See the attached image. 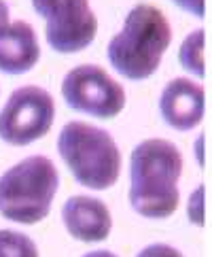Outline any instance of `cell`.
Wrapping results in <instances>:
<instances>
[{"label": "cell", "instance_id": "6da1fadb", "mask_svg": "<svg viewBox=\"0 0 212 257\" xmlns=\"http://www.w3.org/2000/svg\"><path fill=\"white\" fill-rule=\"evenodd\" d=\"M182 155L170 141L149 139L130 158V204L146 219L172 217L178 208Z\"/></svg>", "mask_w": 212, "mask_h": 257}, {"label": "cell", "instance_id": "7a4b0ae2", "mask_svg": "<svg viewBox=\"0 0 212 257\" xmlns=\"http://www.w3.org/2000/svg\"><path fill=\"white\" fill-rule=\"evenodd\" d=\"M172 30L165 15L153 5H136L125 15L123 28L108 41L106 56L119 75L130 81H144L159 68Z\"/></svg>", "mask_w": 212, "mask_h": 257}, {"label": "cell", "instance_id": "3957f363", "mask_svg": "<svg viewBox=\"0 0 212 257\" xmlns=\"http://www.w3.org/2000/svg\"><path fill=\"white\" fill-rule=\"evenodd\" d=\"M58 153L79 185L102 191L113 187L121 170V153L106 130L68 121L58 136Z\"/></svg>", "mask_w": 212, "mask_h": 257}, {"label": "cell", "instance_id": "277c9868", "mask_svg": "<svg viewBox=\"0 0 212 257\" xmlns=\"http://www.w3.org/2000/svg\"><path fill=\"white\" fill-rule=\"evenodd\" d=\"M58 187L60 177L49 158H26L0 177V215L24 225L39 223L49 215Z\"/></svg>", "mask_w": 212, "mask_h": 257}, {"label": "cell", "instance_id": "5b68a950", "mask_svg": "<svg viewBox=\"0 0 212 257\" xmlns=\"http://www.w3.org/2000/svg\"><path fill=\"white\" fill-rule=\"evenodd\" d=\"M55 104L47 89L24 85L9 96L0 111V139L13 147H26L51 130Z\"/></svg>", "mask_w": 212, "mask_h": 257}, {"label": "cell", "instance_id": "8992f818", "mask_svg": "<svg viewBox=\"0 0 212 257\" xmlns=\"http://www.w3.org/2000/svg\"><path fill=\"white\" fill-rule=\"evenodd\" d=\"M62 96L72 111L96 119H113L125 106L123 85L94 64L72 68L62 81Z\"/></svg>", "mask_w": 212, "mask_h": 257}, {"label": "cell", "instance_id": "52a82bcc", "mask_svg": "<svg viewBox=\"0 0 212 257\" xmlns=\"http://www.w3.org/2000/svg\"><path fill=\"white\" fill-rule=\"evenodd\" d=\"M32 7L47 24L45 36L53 51L79 53L96 39L98 22L89 0H32Z\"/></svg>", "mask_w": 212, "mask_h": 257}, {"label": "cell", "instance_id": "ba28073f", "mask_svg": "<svg viewBox=\"0 0 212 257\" xmlns=\"http://www.w3.org/2000/svg\"><path fill=\"white\" fill-rule=\"evenodd\" d=\"M204 111H206V94L191 79L185 77L172 79L159 96L161 119L178 132L193 130L201 121Z\"/></svg>", "mask_w": 212, "mask_h": 257}, {"label": "cell", "instance_id": "9c48e42d", "mask_svg": "<svg viewBox=\"0 0 212 257\" xmlns=\"http://www.w3.org/2000/svg\"><path fill=\"white\" fill-rule=\"evenodd\" d=\"M62 219L68 234L81 242H102L108 238L113 219L102 200L89 196H72L62 208Z\"/></svg>", "mask_w": 212, "mask_h": 257}, {"label": "cell", "instance_id": "30bf717a", "mask_svg": "<svg viewBox=\"0 0 212 257\" xmlns=\"http://www.w3.org/2000/svg\"><path fill=\"white\" fill-rule=\"evenodd\" d=\"M41 58L36 32L22 20L11 22L0 34V72L24 75L32 70Z\"/></svg>", "mask_w": 212, "mask_h": 257}, {"label": "cell", "instance_id": "8fae6325", "mask_svg": "<svg viewBox=\"0 0 212 257\" xmlns=\"http://www.w3.org/2000/svg\"><path fill=\"white\" fill-rule=\"evenodd\" d=\"M204 49H206V30H193L185 43L180 45L178 51V62L189 75H195L199 79L206 77V60H204Z\"/></svg>", "mask_w": 212, "mask_h": 257}, {"label": "cell", "instance_id": "7c38bea8", "mask_svg": "<svg viewBox=\"0 0 212 257\" xmlns=\"http://www.w3.org/2000/svg\"><path fill=\"white\" fill-rule=\"evenodd\" d=\"M0 257H39V249L26 234L0 229Z\"/></svg>", "mask_w": 212, "mask_h": 257}, {"label": "cell", "instance_id": "4fadbf2b", "mask_svg": "<svg viewBox=\"0 0 212 257\" xmlns=\"http://www.w3.org/2000/svg\"><path fill=\"white\" fill-rule=\"evenodd\" d=\"M206 185H199L197 189H193V194L189 196L187 202V215H189V221L193 225H204L206 223V206H204V200H206Z\"/></svg>", "mask_w": 212, "mask_h": 257}, {"label": "cell", "instance_id": "5bb4252c", "mask_svg": "<svg viewBox=\"0 0 212 257\" xmlns=\"http://www.w3.org/2000/svg\"><path fill=\"white\" fill-rule=\"evenodd\" d=\"M138 257H182L180 251H176L170 244H149L138 253Z\"/></svg>", "mask_w": 212, "mask_h": 257}, {"label": "cell", "instance_id": "9a60e30c", "mask_svg": "<svg viewBox=\"0 0 212 257\" xmlns=\"http://www.w3.org/2000/svg\"><path fill=\"white\" fill-rule=\"evenodd\" d=\"M172 3L195 17H204L206 13V0H172Z\"/></svg>", "mask_w": 212, "mask_h": 257}, {"label": "cell", "instance_id": "2e32d148", "mask_svg": "<svg viewBox=\"0 0 212 257\" xmlns=\"http://www.w3.org/2000/svg\"><path fill=\"white\" fill-rule=\"evenodd\" d=\"M11 24L9 22V5L5 3V0H0V34L5 32V28Z\"/></svg>", "mask_w": 212, "mask_h": 257}, {"label": "cell", "instance_id": "e0dca14e", "mask_svg": "<svg viewBox=\"0 0 212 257\" xmlns=\"http://www.w3.org/2000/svg\"><path fill=\"white\" fill-rule=\"evenodd\" d=\"M204 139H206V136L201 134L199 141H195V158L199 162V166H204Z\"/></svg>", "mask_w": 212, "mask_h": 257}, {"label": "cell", "instance_id": "ac0fdd59", "mask_svg": "<svg viewBox=\"0 0 212 257\" xmlns=\"http://www.w3.org/2000/svg\"><path fill=\"white\" fill-rule=\"evenodd\" d=\"M83 257H117V255L110 251H91V253H85Z\"/></svg>", "mask_w": 212, "mask_h": 257}]
</instances>
